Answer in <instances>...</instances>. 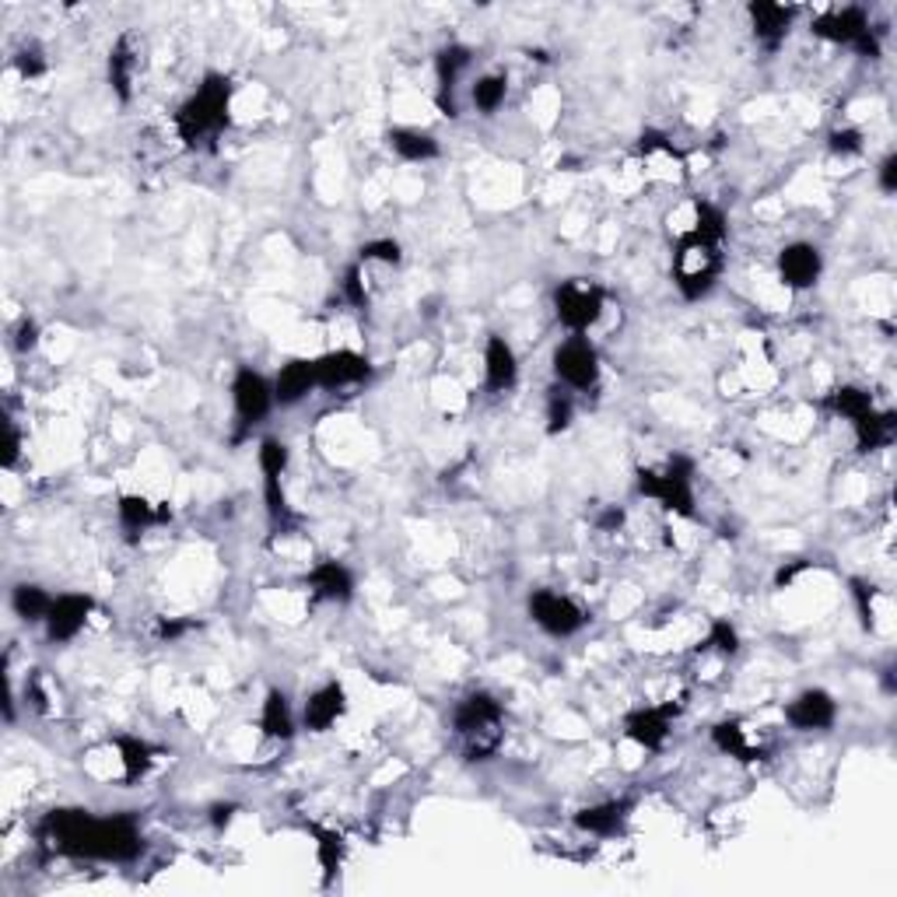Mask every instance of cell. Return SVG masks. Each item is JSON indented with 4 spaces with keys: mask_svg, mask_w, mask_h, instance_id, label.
Returning a JSON list of instances; mask_svg holds the SVG:
<instances>
[{
    "mask_svg": "<svg viewBox=\"0 0 897 897\" xmlns=\"http://www.w3.org/2000/svg\"><path fill=\"white\" fill-rule=\"evenodd\" d=\"M39 845L67 855V859H95V863H134L145 852V838L134 813H113L95 817L92 810H50L35 827Z\"/></svg>",
    "mask_w": 897,
    "mask_h": 897,
    "instance_id": "6da1fadb",
    "label": "cell"
},
{
    "mask_svg": "<svg viewBox=\"0 0 897 897\" xmlns=\"http://www.w3.org/2000/svg\"><path fill=\"white\" fill-rule=\"evenodd\" d=\"M358 260L361 263H386V267H400L403 250H400L397 239H372L358 250Z\"/></svg>",
    "mask_w": 897,
    "mask_h": 897,
    "instance_id": "8d00e7d4",
    "label": "cell"
},
{
    "mask_svg": "<svg viewBox=\"0 0 897 897\" xmlns=\"http://www.w3.org/2000/svg\"><path fill=\"white\" fill-rule=\"evenodd\" d=\"M95 610V600L85 597V593H64L56 597L53 606H50V618H46V639L53 645H67L81 635V627L88 624Z\"/></svg>",
    "mask_w": 897,
    "mask_h": 897,
    "instance_id": "5bb4252c",
    "label": "cell"
},
{
    "mask_svg": "<svg viewBox=\"0 0 897 897\" xmlns=\"http://www.w3.org/2000/svg\"><path fill=\"white\" fill-rule=\"evenodd\" d=\"M235 803H214L211 806V824H214V831H224L232 824V817H235Z\"/></svg>",
    "mask_w": 897,
    "mask_h": 897,
    "instance_id": "681fc988",
    "label": "cell"
},
{
    "mask_svg": "<svg viewBox=\"0 0 897 897\" xmlns=\"http://www.w3.org/2000/svg\"><path fill=\"white\" fill-rule=\"evenodd\" d=\"M827 148L831 155H842V158H852V155H863V130L855 127H834L827 134Z\"/></svg>",
    "mask_w": 897,
    "mask_h": 897,
    "instance_id": "ab89813d",
    "label": "cell"
},
{
    "mask_svg": "<svg viewBox=\"0 0 897 897\" xmlns=\"http://www.w3.org/2000/svg\"><path fill=\"white\" fill-rule=\"evenodd\" d=\"M113 743L119 750V764H124V782L127 785L145 779V774L155 768L158 753H161V747L140 740V737H130V732H119V737H113Z\"/></svg>",
    "mask_w": 897,
    "mask_h": 897,
    "instance_id": "d4e9b609",
    "label": "cell"
},
{
    "mask_svg": "<svg viewBox=\"0 0 897 897\" xmlns=\"http://www.w3.org/2000/svg\"><path fill=\"white\" fill-rule=\"evenodd\" d=\"M14 67L18 74H22L25 81H35V77H43L46 74V56L39 46H22L14 56Z\"/></svg>",
    "mask_w": 897,
    "mask_h": 897,
    "instance_id": "60d3db41",
    "label": "cell"
},
{
    "mask_svg": "<svg viewBox=\"0 0 897 897\" xmlns=\"http://www.w3.org/2000/svg\"><path fill=\"white\" fill-rule=\"evenodd\" d=\"M319 390H340V386H358L372 379V361L358 351H326L316 358Z\"/></svg>",
    "mask_w": 897,
    "mask_h": 897,
    "instance_id": "e0dca14e",
    "label": "cell"
},
{
    "mask_svg": "<svg viewBox=\"0 0 897 897\" xmlns=\"http://www.w3.org/2000/svg\"><path fill=\"white\" fill-rule=\"evenodd\" d=\"M313 390H319L316 379V358H292L281 365V372L274 376V400L281 407H295L309 397Z\"/></svg>",
    "mask_w": 897,
    "mask_h": 897,
    "instance_id": "ffe728a7",
    "label": "cell"
},
{
    "mask_svg": "<svg viewBox=\"0 0 897 897\" xmlns=\"http://www.w3.org/2000/svg\"><path fill=\"white\" fill-rule=\"evenodd\" d=\"M821 271H824V256L813 242H792V246L779 253V277L792 292L813 288V284L821 281Z\"/></svg>",
    "mask_w": 897,
    "mask_h": 897,
    "instance_id": "9a60e30c",
    "label": "cell"
},
{
    "mask_svg": "<svg viewBox=\"0 0 897 897\" xmlns=\"http://www.w3.org/2000/svg\"><path fill=\"white\" fill-rule=\"evenodd\" d=\"M505 708L487 690H474L453 708V729L463 737L466 761H492L505 740Z\"/></svg>",
    "mask_w": 897,
    "mask_h": 897,
    "instance_id": "3957f363",
    "label": "cell"
},
{
    "mask_svg": "<svg viewBox=\"0 0 897 897\" xmlns=\"http://www.w3.org/2000/svg\"><path fill=\"white\" fill-rule=\"evenodd\" d=\"M232 403H235V445L246 442L253 435V428L263 424V418L271 414L274 400V382L267 376H260L256 369H239L232 379Z\"/></svg>",
    "mask_w": 897,
    "mask_h": 897,
    "instance_id": "ba28073f",
    "label": "cell"
},
{
    "mask_svg": "<svg viewBox=\"0 0 897 897\" xmlns=\"http://www.w3.org/2000/svg\"><path fill=\"white\" fill-rule=\"evenodd\" d=\"M197 624L193 621H176V618H158L155 621V639L158 642H179L182 635H190Z\"/></svg>",
    "mask_w": 897,
    "mask_h": 897,
    "instance_id": "ee69618b",
    "label": "cell"
},
{
    "mask_svg": "<svg viewBox=\"0 0 897 897\" xmlns=\"http://www.w3.org/2000/svg\"><path fill=\"white\" fill-rule=\"evenodd\" d=\"M701 648H716L719 656H737V652H740V635H737V627H732L729 621H711L708 639H705Z\"/></svg>",
    "mask_w": 897,
    "mask_h": 897,
    "instance_id": "74e56055",
    "label": "cell"
},
{
    "mask_svg": "<svg viewBox=\"0 0 897 897\" xmlns=\"http://www.w3.org/2000/svg\"><path fill=\"white\" fill-rule=\"evenodd\" d=\"M855 428V448L859 453H876V448H887L897 435V414L894 411H873L863 414L859 421H852Z\"/></svg>",
    "mask_w": 897,
    "mask_h": 897,
    "instance_id": "484cf974",
    "label": "cell"
},
{
    "mask_svg": "<svg viewBox=\"0 0 897 897\" xmlns=\"http://www.w3.org/2000/svg\"><path fill=\"white\" fill-rule=\"evenodd\" d=\"M834 719H838V705L821 687H810L803 695H796L785 705V722L800 732H817V729H831Z\"/></svg>",
    "mask_w": 897,
    "mask_h": 897,
    "instance_id": "2e32d148",
    "label": "cell"
},
{
    "mask_svg": "<svg viewBox=\"0 0 897 897\" xmlns=\"http://www.w3.org/2000/svg\"><path fill=\"white\" fill-rule=\"evenodd\" d=\"M747 14H750V25H753V39H758L768 53H774L785 43L792 22H796V8L774 4V0H753V4L747 8Z\"/></svg>",
    "mask_w": 897,
    "mask_h": 897,
    "instance_id": "ac0fdd59",
    "label": "cell"
},
{
    "mask_svg": "<svg viewBox=\"0 0 897 897\" xmlns=\"http://www.w3.org/2000/svg\"><path fill=\"white\" fill-rule=\"evenodd\" d=\"M505 92H508V77L505 74H484V77L474 81L471 98H474V106L484 116H495L502 109V102H505Z\"/></svg>",
    "mask_w": 897,
    "mask_h": 897,
    "instance_id": "e575fe53",
    "label": "cell"
},
{
    "mask_svg": "<svg viewBox=\"0 0 897 897\" xmlns=\"http://www.w3.org/2000/svg\"><path fill=\"white\" fill-rule=\"evenodd\" d=\"M344 708H348V690H344V684L330 680V684H323L319 690H313L309 701H305L302 726L309 732H326L344 716Z\"/></svg>",
    "mask_w": 897,
    "mask_h": 897,
    "instance_id": "44dd1931",
    "label": "cell"
},
{
    "mask_svg": "<svg viewBox=\"0 0 897 897\" xmlns=\"http://www.w3.org/2000/svg\"><path fill=\"white\" fill-rule=\"evenodd\" d=\"M711 743H716L726 758L740 761V764H758L764 758V750L747 740V729L737 719H722L711 726Z\"/></svg>",
    "mask_w": 897,
    "mask_h": 897,
    "instance_id": "4316f807",
    "label": "cell"
},
{
    "mask_svg": "<svg viewBox=\"0 0 897 897\" xmlns=\"http://www.w3.org/2000/svg\"><path fill=\"white\" fill-rule=\"evenodd\" d=\"M386 145H390L403 161H432L439 158V140L424 130L414 127H393L386 134Z\"/></svg>",
    "mask_w": 897,
    "mask_h": 897,
    "instance_id": "f546056e",
    "label": "cell"
},
{
    "mask_svg": "<svg viewBox=\"0 0 897 897\" xmlns=\"http://www.w3.org/2000/svg\"><path fill=\"white\" fill-rule=\"evenodd\" d=\"M597 526L603 529V534H618V529L624 526V508H618V505H610L606 513L597 519Z\"/></svg>",
    "mask_w": 897,
    "mask_h": 897,
    "instance_id": "c3c4849f",
    "label": "cell"
},
{
    "mask_svg": "<svg viewBox=\"0 0 897 897\" xmlns=\"http://www.w3.org/2000/svg\"><path fill=\"white\" fill-rule=\"evenodd\" d=\"M25 698L32 701V708H35V711H43V716H46V690H43V684H39V677H32V680H29V687H25Z\"/></svg>",
    "mask_w": 897,
    "mask_h": 897,
    "instance_id": "816d5d0a",
    "label": "cell"
},
{
    "mask_svg": "<svg viewBox=\"0 0 897 897\" xmlns=\"http://www.w3.org/2000/svg\"><path fill=\"white\" fill-rule=\"evenodd\" d=\"M680 705H648V708H635L624 716V737L631 743H639L642 750H663L669 740L673 719H677Z\"/></svg>",
    "mask_w": 897,
    "mask_h": 897,
    "instance_id": "7c38bea8",
    "label": "cell"
},
{
    "mask_svg": "<svg viewBox=\"0 0 897 897\" xmlns=\"http://www.w3.org/2000/svg\"><path fill=\"white\" fill-rule=\"evenodd\" d=\"M576 418V400L561 386H550L547 390V435H561L568 432V424Z\"/></svg>",
    "mask_w": 897,
    "mask_h": 897,
    "instance_id": "d590c367",
    "label": "cell"
},
{
    "mask_svg": "<svg viewBox=\"0 0 897 897\" xmlns=\"http://www.w3.org/2000/svg\"><path fill=\"white\" fill-rule=\"evenodd\" d=\"M260 732L267 740H292L295 737V716H292V705H288V698H284L281 687H271L267 698H263Z\"/></svg>",
    "mask_w": 897,
    "mask_h": 897,
    "instance_id": "f1b7e54d",
    "label": "cell"
},
{
    "mask_svg": "<svg viewBox=\"0 0 897 897\" xmlns=\"http://www.w3.org/2000/svg\"><path fill=\"white\" fill-rule=\"evenodd\" d=\"M656 151H663V155H673V158H677V148H673L663 134H656V130H645V134L639 137V155H656Z\"/></svg>",
    "mask_w": 897,
    "mask_h": 897,
    "instance_id": "f6af8a7d",
    "label": "cell"
},
{
    "mask_svg": "<svg viewBox=\"0 0 897 897\" xmlns=\"http://www.w3.org/2000/svg\"><path fill=\"white\" fill-rule=\"evenodd\" d=\"M631 800H606L597 806H585L576 813V827L585 834H597V838H614V834L627 824Z\"/></svg>",
    "mask_w": 897,
    "mask_h": 897,
    "instance_id": "cb8c5ba5",
    "label": "cell"
},
{
    "mask_svg": "<svg viewBox=\"0 0 897 897\" xmlns=\"http://www.w3.org/2000/svg\"><path fill=\"white\" fill-rule=\"evenodd\" d=\"M806 568H810V561H792V564L779 568V576H774V589H785L800 572H806Z\"/></svg>",
    "mask_w": 897,
    "mask_h": 897,
    "instance_id": "f907efd6",
    "label": "cell"
},
{
    "mask_svg": "<svg viewBox=\"0 0 897 897\" xmlns=\"http://www.w3.org/2000/svg\"><path fill=\"white\" fill-rule=\"evenodd\" d=\"M134 67H137V50H134L130 32H124L109 50V88L116 92L119 102H130V95H134V88H130Z\"/></svg>",
    "mask_w": 897,
    "mask_h": 897,
    "instance_id": "83f0119b",
    "label": "cell"
},
{
    "mask_svg": "<svg viewBox=\"0 0 897 897\" xmlns=\"http://www.w3.org/2000/svg\"><path fill=\"white\" fill-rule=\"evenodd\" d=\"M309 834L316 838V859L323 866V876H326V884L334 880V876L340 873V863H344V838L337 831L330 827H309Z\"/></svg>",
    "mask_w": 897,
    "mask_h": 897,
    "instance_id": "836d02e7",
    "label": "cell"
},
{
    "mask_svg": "<svg viewBox=\"0 0 897 897\" xmlns=\"http://www.w3.org/2000/svg\"><path fill=\"white\" fill-rule=\"evenodd\" d=\"M232 77L208 71L197 92L176 109V134L187 148H197L203 140H214L224 127H229V109H232Z\"/></svg>",
    "mask_w": 897,
    "mask_h": 897,
    "instance_id": "7a4b0ae2",
    "label": "cell"
},
{
    "mask_svg": "<svg viewBox=\"0 0 897 897\" xmlns=\"http://www.w3.org/2000/svg\"><path fill=\"white\" fill-rule=\"evenodd\" d=\"M810 32L834 46H852L859 56L876 60L880 56V35L869 25V14L863 8H842V11H827L821 18H813Z\"/></svg>",
    "mask_w": 897,
    "mask_h": 897,
    "instance_id": "8992f818",
    "label": "cell"
},
{
    "mask_svg": "<svg viewBox=\"0 0 897 897\" xmlns=\"http://www.w3.org/2000/svg\"><path fill=\"white\" fill-rule=\"evenodd\" d=\"M260 471H263V502H267V516H271V526L277 534V529H288V523H295L288 498H284V484H281L284 471H288V445L274 435L263 439L260 442Z\"/></svg>",
    "mask_w": 897,
    "mask_h": 897,
    "instance_id": "8fae6325",
    "label": "cell"
},
{
    "mask_svg": "<svg viewBox=\"0 0 897 897\" xmlns=\"http://www.w3.org/2000/svg\"><path fill=\"white\" fill-rule=\"evenodd\" d=\"M39 344V326H35V319H22L18 323V330H14V348L18 351H32Z\"/></svg>",
    "mask_w": 897,
    "mask_h": 897,
    "instance_id": "7dc6e473",
    "label": "cell"
},
{
    "mask_svg": "<svg viewBox=\"0 0 897 897\" xmlns=\"http://www.w3.org/2000/svg\"><path fill=\"white\" fill-rule=\"evenodd\" d=\"M690 232H695L698 239H705V242H711V246H722L726 232H729L722 208H716L711 200L698 197L695 200V224H690Z\"/></svg>",
    "mask_w": 897,
    "mask_h": 897,
    "instance_id": "d6a6232c",
    "label": "cell"
},
{
    "mask_svg": "<svg viewBox=\"0 0 897 897\" xmlns=\"http://www.w3.org/2000/svg\"><path fill=\"white\" fill-rule=\"evenodd\" d=\"M519 379V361H516V351L513 344L505 337H487V348H484V382L492 393H508Z\"/></svg>",
    "mask_w": 897,
    "mask_h": 897,
    "instance_id": "603a6c76",
    "label": "cell"
},
{
    "mask_svg": "<svg viewBox=\"0 0 897 897\" xmlns=\"http://www.w3.org/2000/svg\"><path fill=\"white\" fill-rule=\"evenodd\" d=\"M474 64V53L471 46L463 43H448L435 53V81H439V92H435V106L439 113H445L448 119H456L460 109H456V85L463 71Z\"/></svg>",
    "mask_w": 897,
    "mask_h": 897,
    "instance_id": "4fadbf2b",
    "label": "cell"
},
{
    "mask_svg": "<svg viewBox=\"0 0 897 897\" xmlns=\"http://www.w3.org/2000/svg\"><path fill=\"white\" fill-rule=\"evenodd\" d=\"M876 182H880V190H884L887 197L897 193V155H894V151L880 161V169H876Z\"/></svg>",
    "mask_w": 897,
    "mask_h": 897,
    "instance_id": "bcb514c9",
    "label": "cell"
},
{
    "mask_svg": "<svg viewBox=\"0 0 897 897\" xmlns=\"http://www.w3.org/2000/svg\"><path fill=\"white\" fill-rule=\"evenodd\" d=\"M305 585H309L313 600H326V603H348L355 597V576L348 564L340 561H319L309 576H305Z\"/></svg>",
    "mask_w": 897,
    "mask_h": 897,
    "instance_id": "7402d4cb",
    "label": "cell"
},
{
    "mask_svg": "<svg viewBox=\"0 0 897 897\" xmlns=\"http://www.w3.org/2000/svg\"><path fill=\"white\" fill-rule=\"evenodd\" d=\"M526 610H529V621L555 639H572L589 624L585 610L572 597L555 593V589H537V593H529Z\"/></svg>",
    "mask_w": 897,
    "mask_h": 897,
    "instance_id": "9c48e42d",
    "label": "cell"
},
{
    "mask_svg": "<svg viewBox=\"0 0 897 897\" xmlns=\"http://www.w3.org/2000/svg\"><path fill=\"white\" fill-rule=\"evenodd\" d=\"M18 456H22V435H18V428H14V421L11 418H4V445H0V463L11 466L18 463Z\"/></svg>",
    "mask_w": 897,
    "mask_h": 897,
    "instance_id": "7bdbcfd3",
    "label": "cell"
},
{
    "mask_svg": "<svg viewBox=\"0 0 897 897\" xmlns=\"http://www.w3.org/2000/svg\"><path fill=\"white\" fill-rule=\"evenodd\" d=\"M722 267H726L722 246H711V242L698 239L695 232H684L677 239V246H673L669 274H673V284H677V292L687 302H698L716 288Z\"/></svg>",
    "mask_w": 897,
    "mask_h": 897,
    "instance_id": "277c9868",
    "label": "cell"
},
{
    "mask_svg": "<svg viewBox=\"0 0 897 897\" xmlns=\"http://www.w3.org/2000/svg\"><path fill=\"white\" fill-rule=\"evenodd\" d=\"M116 516H119V526H124V534H127V544H137L151 526L169 523L172 508L169 505H155L145 495H119Z\"/></svg>",
    "mask_w": 897,
    "mask_h": 897,
    "instance_id": "d6986e66",
    "label": "cell"
},
{
    "mask_svg": "<svg viewBox=\"0 0 897 897\" xmlns=\"http://www.w3.org/2000/svg\"><path fill=\"white\" fill-rule=\"evenodd\" d=\"M555 376L564 390L589 393L600 382V351L585 334H572L555 351Z\"/></svg>",
    "mask_w": 897,
    "mask_h": 897,
    "instance_id": "30bf717a",
    "label": "cell"
},
{
    "mask_svg": "<svg viewBox=\"0 0 897 897\" xmlns=\"http://www.w3.org/2000/svg\"><path fill=\"white\" fill-rule=\"evenodd\" d=\"M606 309V292L597 281L572 277L561 281L555 288V316L564 330L572 334H589V326H597Z\"/></svg>",
    "mask_w": 897,
    "mask_h": 897,
    "instance_id": "52a82bcc",
    "label": "cell"
},
{
    "mask_svg": "<svg viewBox=\"0 0 897 897\" xmlns=\"http://www.w3.org/2000/svg\"><path fill=\"white\" fill-rule=\"evenodd\" d=\"M56 597H50L43 585H14V593H11V606H14V614L22 618L25 624H46L50 618V606H53Z\"/></svg>",
    "mask_w": 897,
    "mask_h": 897,
    "instance_id": "4dcf8cb0",
    "label": "cell"
},
{
    "mask_svg": "<svg viewBox=\"0 0 897 897\" xmlns=\"http://www.w3.org/2000/svg\"><path fill=\"white\" fill-rule=\"evenodd\" d=\"M635 487L639 495L659 502L666 513L684 519L695 516V463L687 456H669L663 466H639Z\"/></svg>",
    "mask_w": 897,
    "mask_h": 897,
    "instance_id": "5b68a950",
    "label": "cell"
},
{
    "mask_svg": "<svg viewBox=\"0 0 897 897\" xmlns=\"http://www.w3.org/2000/svg\"><path fill=\"white\" fill-rule=\"evenodd\" d=\"M852 600H855V610H859V621H863V627L866 631H873L876 627V614H873V585L869 582H863V579H852Z\"/></svg>",
    "mask_w": 897,
    "mask_h": 897,
    "instance_id": "b9f144b4",
    "label": "cell"
},
{
    "mask_svg": "<svg viewBox=\"0 0 897 897\" xmlns=\"http://www.w3.org/2000/svg\"><path fill=\"white\" fill-rule=\"evenodd\" d=\"M344 298H348L355 309H369V288H365V263L358 260V263H351L348 271H344Z\"/></svg>",
    "mask_w": 897,
    "mask_h": 897,
    "instance_id": "f35d334b",
    "label": "cell"
},
{
    "mask_svg": "<svg viewBox=\"0 0 897 897\" xmlns=\"http://www.w3.org/2000/svg\"><path fill=\"white\" fill-rule=\"evenodd\" d=\"M824 407L831 414L845 418V421H859L863 414L873 411V393L863 390V386H838L834 393H827Z\"/></svg>",
    "mask_w": 897,
    "mask_h": 897,
    "instance_id": "1f68e13d",
    "label": "cell"
}]
</instances>
